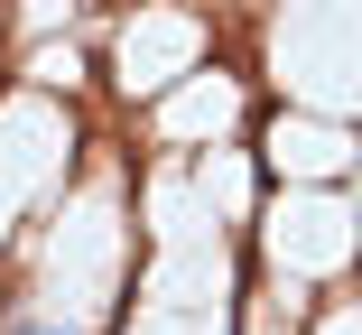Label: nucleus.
Returning a JSON list of instances; mask_svg holds the SVG:
<instances>
[{"label":"nucleus","mask_w":362,"mask_h":335,"mask_svg":"<svg viewBox=\"0 0 362 335\" xmlns=\"http://www.w3.org/2000/svg\"><path fill=\"white\" fill-rule=\"evenodd\" d=\"M0 335H65V326H47V317H10Z\"/></svg>","instance_id":"1"}]
</instances>
